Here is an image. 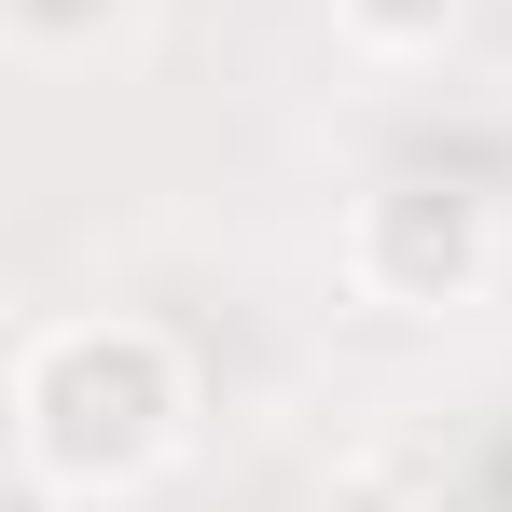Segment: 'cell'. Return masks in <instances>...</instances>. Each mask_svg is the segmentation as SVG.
I'll list each match as a JSON object with an SVG mask.
<instances>
[{"instance_id":"1","label":"cell","mask_w":512,"mask_h":512,"mask_svg":"<svg viewBox=\"0 0 512 512\" xmlns=\"http://www.w3.org/2000/svg\"><path fill=\"white\" fill-rule=\"evenodd\" d=\"M194 429V360L153 319H42L14 360V457L56 471L70 499L153 485Z\"/></svg>"},{"instance_id":"2","label":"cell","mask_w":512,"mask_h":512,"mask_svg":"<svg viewBox=\"0 0 512 512\" xmlns=\"http://www.w3.org/2000/svg\"><path fill=\"white\" fill-rule=\"evenodd\" d=\"M499 277V222H485V194H457V180H360V208H346V291L360 305H388V319H443V305H471Z\"/></svg>"},{"instance_id":"3","label":"cell","mask_w":512,"mask_h":512,"mask_svg":"<svg viewBox=\"0 0 512 512\" xmlns=\"http://www.w3.org/2000/svg\"><path fill=\"white\" fill-rule=\"evenodd\" d=\"M333 28L360 56H443V42L471 28V0H333Z\"/></svg>"},{"instance_id":"4","label":"cell","mask_w":512,"mask_h":512,"mask_svg":"<svg viewBox=\"0 0 512 512\" xmlns=\"http://www.w3.org/2000/svg\"><path fill=\"white\" fill-rule=\"evenodd\" d=\"M111 14H125V0H0V28H14L28 56H97Z\"/></svg>"},{"instance_id":"5","label":"cell","mask_w":512,"mask_h":512,"mask_svg":"<svg viewBox=\"0 0 512 512\" xmlns=\"http://www.w3.org/2000/svg\"><path fill=\"white\" fill-rule=\"evenodd\" d=\"M346 512H402V485H388V471H360V485H346Z\"/></svg>"},{"instance_id":"6","label":"cell","mask_w":512,"mask_h":512,"mask_svg":"<svg viewBox=\"0 0 512 512\" xmlns=\"http://www.w3.org/2000/svg\"><path fill=\"white\" fill-rule=\"evenodd\" d=\"M14 512H70V485H56V471H28V485H14Z\"/></svg>"}]
</instances>
